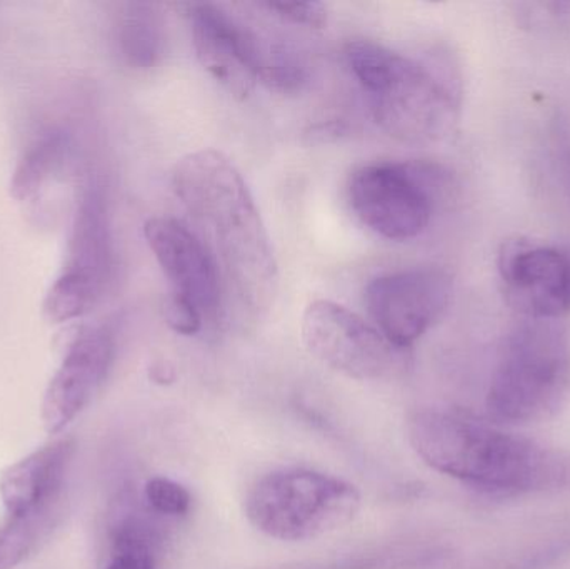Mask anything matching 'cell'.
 Masks as SVG:
<instances>
[{"mask_svg": "<svg viewBox=\"0 0 570 569\" xmlns=\"http://www.w3.org/2000/svg\"><path fill=\"white\" fill-rule=\"evenodd\" d=\"M173 189L206 234L227 286L244 314L261 320L279 293V266L256 200L236 164L216 149L187 154Z\"/></svg>", "mask_w": 570, "mask_h": 569, "instance_id": "obj_1", "label": "cell"}, {"mask_svg": "<svg viewBox=\"0 0 570 569\" xmlns=\"http://www.w3.org/2000/svg\"><path fill=\"white\" fill-rule=\"evenodd\" d=\"M417 457L439 473L491 497L570 493V453L458 408H425L407 423Z\"/></svg>", "mask_w": 570, "mask_h": 569, "instance_id": "obj_2", "label": "cell"}, {"mask_svg": "<svg viewBox=\"0 0 570 569\" xmlns=\"http://www.w3.org/2000/svg\"><path fill=\"white\" fill-rule=\"evenodd\" d=\"M344 59L387 136L422 146L454 129L461 106L458 87L435 67L367 39L351 40Z\"/></svg>", "mask_w": 570, "mask_h": 569, "instance_id": "obj_3", "label": "cell"}, {"mask_svg": "<svg viewBox=\"0 0 570 569\" xmlns=\"http://www.w3.org/2000/svg\"><path fill=\"white\" fill-rule=\"evenodd\" d=\"M570 341L558 321L524 320L505 336L485 394L499 426L549 420L568 403Z\"/></svg>", "mask_w": 570, "mask_h": 569, "instance_id": "obj_4", "label": "cell"}, {"mask_svg": "<svg viewBox=\"0 0 570 569\" xmlns=\"http://www.w3.org/2000/svg\"><path fill=\"white\" fill-rule=\"evenodd\" d=\"M361 507L354 484L318 471L284 468L254 483L246 517L266 537L295 543L342 530L357 518Z\"/></svg>", "mask_w": 570, "mask_h": 569, "instance_id": "obj_5", "label": "cell"}, {"mask_svg": "<svg viewBox=\"0 0 570 569\" xmlns=\"http://www.w3.org/2000/svg\"><path fill=\"white\" fill-rule=\"evenodd\" d=\"M444 184V170L432 164H367L348 179V200L364 226L402 243L428 229Z\"/></svg>", "mask_w": 570, "mask_h": 569, "instance_id": "obj_6", "label": "cell"}, {"mask_svg": "<svg viewBox=\"0 0 570 569\" xmlns=\"http://www.w3.org/2000/svg\"><path fill=\"white\" fill-rule=\"evenodd\" d=\"M302 340L317 360L354 380H387L404 367V351L334 301L308 304L302 316Z\"/></svg>", "mask_w": 570, "mask_h": 569, "instance_id": "obj_7", "label": "cell"}, {"mask_svg": "<svg viewBox=\"0 0 570 569\" xmlns=\"http://www.w3.org/2000/svg\"><path fill=\"white\" fill-rule=\"evenodd\" d=\"M454 277L441 267H412L374 277L365 287L368 316L382 336L405 351L451 306Z\"/></svg>", "mask_w": 570, "mask_h": 569, "instance_id": "obj_8", "label": "cell"}, {"mask_svg": "<svg viewBox=\"0 0 570 569\" xmlns=\"http://www.w3.org/2000/svg\"><path fill=\"white\" fill-rule=\"evenodd\" d=\"M186 10L204 69L230 96L247 99L261 82L263 40L216 3H187Z\"/></svg>", "mask_w": 570, "mask_h": 569, "instance_id": "obj_9", "label": "cell"}, {"mask_svg": "<svg viewBox=\"0 0 570 569\" xmlns=\"http://www.w3.org/2000/svg\"><path fill=\"white\" fill-rule=\"evenodd\" d=\"M505 297L525 320L559 321L570 313V256L558 247L512 239L499 254Z\"/></svg>", "mask_w": 570, "mask_h": 569, "instance_id": "obj_10", "label": "cell"}, {"mask_svg": "<svg viewBox=\"0 0 570 569\" xmlns=\"http://www.w3.org/2000/svg\"><path fill=\"white\" fill-rule=\"evenodd\" d=\"M144 236L173 287L170 294L189 301L204 321L214 323L223 304V283L219 264L204 239L179 219L163 216L144 224Z\"/></svg>", "mask_w": 570, "mask_h": 569, "instance_id": "obj_11", "label": "cell"}, {"mask_svg": "<svg viewBox=\"0 0 570 569\" xmlns=\"http://www.w3.org/2000/svg\"><path fill=\"white\" fill-rule=\"evenodd\" d=\"M116 340L107 326L87 327L70 344L47 386L42 423L49 434H59L90 403L109 374Z\"/></svg>", "mask_w": 570, "mask_h": 569, "instance_id": "obj_12", "label": "cell"}, {"mask_svg": "<svg viewBox=\"0 0 570 569\" xmlns=\"http://www.w3.org/2000/svg\"><path fill=\"white\" fill-rule=\"evenodd\" d=\"M70 438L53 441L0 474V498L9 514L56 508L73 453Z\"/></svg>", "mask_w": 570, "mask_h": 569, "instance_id": "obj_13", "label": "cell"}, {"mask_svg": "<svg viewBox=\"0 0 570 569\" xmlns=\"http://www.w3.org/2000/svg\"><path fill=\"white\" fill-rule=\"evenodd\" d=\"M114 269V241L109 207L100 187L87 190L80 200L70 233L63 271L82 277L106 293Z\"/></svg>", "mask_w": 570, "mask_h": 569, "instance_id": "obj_14", "label": "cell"}, {"mask_svg": "<svg viewBox=\"0 0 570 569\" xmlns=\"http://www.w3.org/2000/svg\"><path fill=\"white\" fill-rule=\"evenodd\" d=\"M120 59L134 70L154 69L166 53V22L157 3H124L116 26Z\"/></svg>", "mask_w": 570, "mask_h": 569, "instance_id": "obj_15", "label": "cell"}, {"mask_svg": "<svg viewBox=\"0 0 570 569\" xmlns=\"http://www.w3.org/2000/svg\"><path fill=\"white\" fill-rule=\"evenodd\" d=\"M69 153V139L60 130H49L37 137L13 169L10 196L19 203L36 199L37 194L59 173Z\"/></svg>", "mask_w": 570, "mask_h": 569, "instance_id": "obj_16", "label": "cell"}, {"mask_svg": "<svg viewBox=\"0 0 570 569\" xmlns=\"http://www.w3.org/2000/svg\"><path fill=\"white\" fill-rule=\"evenodd\" d=\"M56 508L9 514L0 527V569L19 567L49 530Z\"/></svg>", "mask_w": 570, "mask_h": 569, "instance_id": "obj_17", "label": "cell"}, {"mask_svg": "<svg viewBox=\"0 0 570 569\" xmlns=\"http://www.w3.org/2000/svg\"><path fill=\"white\" fill-rule=\"evenodd\" d=\"M261 82L284 96L301 94L311 82L307 60L297 49L287 43L264 42Z\"/></svg>", "mask_w": 570, "mask_h": 569, "instance_id": "obj_18", "label": "cell"}, {"mask_svg": "<svg viewBox=\"0 0 570 569\" xmlns=\"http://www.w3.org/2000/svg\"><path fill=\"white\" fill-rule=\"evenodd\" d=\"M156 545L146 520L126 518L114 528L112 560L106 569H156Z\"/></svg>", "mask_w": 570, "mask_h": 569, "instance_id": "obj_19", "label": "cell"}, {"mask_svg": "<svg viewBox=\"0 0 570 569\" xmlns=\"http://www.w3.org/2000/svg\"><path fill=\"white\" fill-rule=\"evenodd\" d=\"M104 294L76 274L62 271L43 300V316L50 323H67L94 310Z\"/></svg>", "mask_w": 570, "mask_h": 569, "instance_id": "obj_20", "label": "cell"}, {"mask_svg": "<svg viewBox=\"0 0 570 569\" xmlns=\"http://www.w3.org/2000/svg\"><path fill=\"white\" fill-rule=\"evenodd\" d=\"M144 497L150 511L163 517H184L193 507L189 491L169 478L157 477L147 481Z\"/></svg>", "mask_w": 570, "mask_h": 569, "instance_id": "obj_21", "label": "cell"}, {"mask_svg": "<svg viewBox=\"0 0 570 569\" xmlns=\"http://www.w3.org/2000/svg\"><path fill=\"white\" fill-rule=\"evenodd\" d=\"M261 7L298 26H307L312 29H322L327 26V7L321 2H266L261 3Z\"/></svg>", "mask_w": 570, "mask_h": 569, "instance_id": "obj_22", "label": "cell"}, {"mask_svg": "<svg viewBox=\"0 0 570 569\" xmlns=\"http://www.w3.org/2000/svg\"><path fill=\"white\" fill-rule=\"evenodd\" d=\"M164 317H166L170 330L180 336H194L203 330V324L206 323L203 314L193 303L176 296V294L167 296L166 304H164Z\"/></svg>", "mask_w": 570, "mask_h": 569, "instance_id": "obj_23", "label": "cell"}, {"mask_svg": "<svg viewBox=\"0 0 570 569\" xmlns=\"http://www.w3.org/2000/svg\"><path fill=\"white\" fill-rule=\"evenodd\" d=\"M344 133L345 124L342 122V120H331V122L315 126L314 129H312V134H308V136H311L312 139L318 140V143H325V140L331 139V137L332 139H337V137H341Z\"/></svg>", "mask_w": 570, "mask_h": 569, "instance_id": "obj_24", "label": "cell"}]
</instances>
